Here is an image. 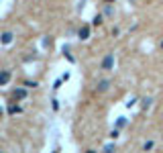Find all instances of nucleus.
Segmentation results:
<instances>
[{"mask_svg":"<svg viewBox=\"0 0 163 153\" xmlns=\"http://www.w3.org/2000/svg\"><path fill=\"white\" fill-rule=\"evenodd\" d=\"M112 66H114V53H108L104 59H102L100 67L102 69H112Z\"/></svg>","mask_w":163,"mask_h":153,"instance_id":"f257e3e1","label":"nucleus"},{"mask_svg":"<svg viewBox=\"0 0 163 153\" xmlns=\"http://www.w3.org/2000/svg\"><path fill=\"white\" fill-rule=\"evenodd\" d=\"M108 86H110V82H108V80L98 82V90H100V92H106V90H108Z\"/></svg>","mask_w":163,"mask_h":153,"instance_id":"f03ea898","label":"nucleus"},{"mask_svg":"<svg viewBox=\"0 0 163 153\" xmlns=\"http://www.w3.org/2000/svg\"><path fill=\"white\" fill-rule=\"evenodd\" d=\"M8 80H10V73H8V72H2V73H0V84H6Z\"/></svg>","mask_w":163,"mask_h":153,"instance_id":"7ed1b4c3","label":"nucleus"},{"mask_svg":"<svg viewBox=\"0 0 163 153\" xmlns=\"http://www.w3.org/2000/svg\"><path fill=\"white\" fill-rule=\"evenodd\" d=\"M88 35H90V29H88V27H84V29L80 31V39H88Z\"/></svg>","mask_w":163,"mask_h":153,"instance_id":"20e7f679","label":"nucleus"},{"mask_svg":"<svg viewBox=\"0 0 163 153\" xmlns=\"http://www.w3.org/2000/svg\"><path fill=\"white\" fill-rule=\"evenodd\" d=\"M10 41H12V35H10V33L2 35V43H10Z\"/></svg>","mask_w":163,"mask_h":153,"instance_id":"39448f33","label":"nucleus"},{"mask_svg":"<svg viewBox=\"0 0 163 153\" xmlns=\"http://www.w3.org/2000/svg\"><path fill=\"white\" fill-rule=\"evenodd\" d=\"M143 149H145V151H149V149H153V141H147V143L143 145Z\"/></svg>","mask_w":163,"mask_h":153,"instance_id":"423d86ee","label":"nucleus"}]
</instances>
